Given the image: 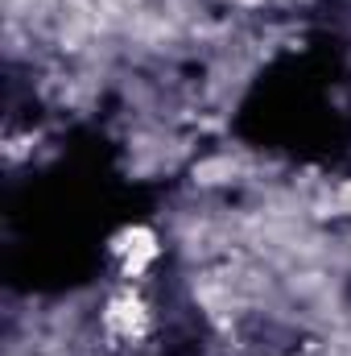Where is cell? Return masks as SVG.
<instances>
[{
  "instance_id": "cell-1",
  "label": "cell",
  "mask_w": 351,
  "mask_h": 356,
  "mask_svg": "<svg viewBox=\"0 0 351 356\" xmlns=\"http://www.w3.org/2000/svg\"><path fill=\"white\" fill-rule=\"evenodd\" d=\"M99 327L108 332V340L116 344H141L149 332H153V307L145 302V294L137 286H124L116 290L103 311H99Z\"/></svg>"
},
{
  "instance_id": "cell-2",
  "label": "cell",
  "mask_w": 351,
  "mask_h": 356,
  "mask_svg": "<svg viewBox=\"0 0 351 356\" xmlns=\"http://www.w3.org/2000/svg\"><path fill=\"white\" fill-rule=\"evenodd\" d=\"M112 253L120 257V273L132 282V277H141L145 269L162 257V236L153 228H145V224H132V228H124V232L112 236Z\"/></svg>"
}]
</instances>
